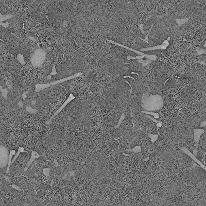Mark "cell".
Masks as SVG:
<instances>
[{
	"label": "cell",
	"mask_w": 206,
	"mask_h": 206,
	"mask_svg": "<svg viewBox=\"0 0 206 206\" xmlns=\"http://www.w3.org/2000/svg\"><path fill=\"white\" fill-rule=\"evenodd\" d=\"M18 59L19 60V62L22 64H25V63H24V59H23V56L21 54H18Z\"/></svg>",
	"instance_id": "cell-19"
},
{
	"label": "cell",
	"mask_w": 206,
	"mask_h": 206,
	"mask_svg": "<svg viewBox=\"0 0 206 206\" xmlns=\"http://www.w3.org/2000/svg\"><path fill=\"white\" fill-rule=\"evenodd\" d=\"M204 132V130L201 128L194 130V139L196 145H198V142L201 134Z\"/></svg>",
	"instance_id": "cell-8"
},
{
	"label": "cell",
	"mask_w": 206,
	"mask_h": 206,
	"mask_svg": "<svg viewBox=\"0 0 206 206\" xmlns=\"http://www.w3.org/2000/svg\"><path fill=\"white\" fill-rule=\"evenodd\" d=\"M146 58L148 59L151 60V61H155L157 59V56L154 55H150V54H144L142 55H140L139 56H134L133 57L132 56H128L127 57V59L129 60L131 59L135 60V59H142L143 58Z\"/></svg>",
	"instance_id": "cell-4"
},
{
	"label": "cell",
	"mask_w": 206,
	"mask_h": 206,
	"mask_svg": "<svg viewBox=\"0 0 206 206\" xmlns=\"http://www.w3.org/2000/svg\"><path fill=\"white\" fill-rule=\"evenodd\" d=\"M0 90L1 91L2 93V95L5 97V98H6V96H7V90L6 89H2V86H0Z\"/></svg>",
	"instance_id": "cell-20"
},
{
	"label": "cell",
	"mask_w": 206,
	"mask_h": 206,
	"mask_svg": "<svg viewBox=\"0 0 206 206\" xmlns=\"http://www.w3.org/2000/svg\"><path fill=\"white\" fill-rule=\"evenodd\" d=\"M149 137L151 138L152 141L154 143L155 142L157 139L158 138V135H153V134H150L149 135Z\"/></svg>",
	"instance_id": "cell-17"
},
{
	"label": "cell",
	"mask_w": 206,
	"mask_h": 206,
	"mask_svg": "<svg viewBox=\"0 0 206 206\" xmlns=\"http://www.w3.org/2000/svg\"><path fill=\"white\" fill-rule=\"evenodd\" d=\"M109 42H110V43H111V44H114V45H118V46H121V47H122L126 48V49L129 50H130V51H132V52H135V53H136V54H138V55H144V53H142L141 52L138 51H137V50H136L132 49V48H130V47H129L125 46H124V45H122V44H119V43H117V42H114V41H112V40H109Z\"/></svg>",
	"instance_id": "cell-9"
},
{
	"label": "cell",
	"mask_w": 206,
	"mask_h": 206,
	"mask_svg": "<svg viewBox=\"0 0 206 206\" xmlns=\"http://www.w3.org/2000/svg\"><path fill=\"white\" fill-rule=\"evenodd\" d=\"M200 127H202H202H203V128L205 127V121H203V122H202V123L200 125Z\"/></svg>",
	"instance_id": "cell-27"
},
{
	"label": "cell",
	"mask_w": 206,
	"mask_h": 206,
	"mask_svg": "<svg viewBox=\"0 0 206 206\" xmlns=\"http://www.w3.org/2000/svg\"><path fill=\"white\" fill-rule=\"evenodd\" d=\"M55 74H56V71L55 70V65H54V67H53V68L52 69V72L51 75H55Z\"/></svg>",
	"instance_id": "cell-25"
},
{
	"label": "cell",
	"mask_w": 206,
	"mask_h": 206,
	"mask_svg": "<svg viewBox=\"0 0 206 206\" xmlns=\"http://www.w3.org/2000/svg\"><path fill=\"white\" fill-rule=\"evenodd\" d=\"M151 62V60H149V59L148 60H143V59L142 63L143 65V66H146L147 65L150 64Z\"/></svg>",
	"instance_id": "cell-22"
},
{
	"label": "cell",
	"mask_w": 206,
	"mask_h": 206,
	"mask_svg": "<svg viewBox=\"0 0 206 206\" xmlns=\"http://www.w3.org/2000/svg\"><path fill=\"white\" fill-rule=\"evenodd\" d=\"M142 112L145 113H146V114H151V115H152L153 116H154V117L155 119H158V118H159V115L158 113H157V112H149V111H142Z\"/></svg>",
	"instance_id": "cell-15"
},
{
	"label": "cell",
	"mask_w": 206,
	"mask_h": 206,
	"mask_svg": "<svg viewBox=\"0 0 206 206\" xmlns=\"http://www.w3.org/2000/svg\"><path fill=\"white\" fill-rule=\"evenodd\" d=\"M169 45V42L168 40H164L161 45H159L155 46H152L150 47H146L143 48L140 50L141 52H144V51H153V50H166L167 46Z\"/></svg>",
	"instance_id": "cell-3"
},
{
	"label": "cell",
	"mask_w": 206,
	"mask_h": 206,
	"mask_svg": "<svg viewBox=\"0 0 206 206\" xmlns=\"http://www.w3.org/2000/svg\"><path fill=\"white\" fill-rule=\"evenodd\" d=\"M189 19L188 18H185V19H175V21L177 23V24L178 25V26H180L182 25V24H184L185 23H186L188 21Z\"/></svg>",
	"instance_id": "cell-13"
},
{
	"label": "cell",
	"mask_w": 206,
	"mask_h": 206,
	"mask_svg": "<svg viewBox=\"0 0 206 206\" xmlns=\"http://www.w3.org/2000/svg\"><path fill=\"white\" fill-rule=\"evenodd\" d=\"M75 99V96L73 95V94H71L70 95V96H69V98H68V99L67 100V101L61 106H60V107L55 112V113L54 114V115L51 117V121L52 120V119H53V117H54V116H55L56 115H57L60 111H61L66 106V105L68 104V103H69L71 101H72L73 100V99Z\"/></svg>",
	"instance_id": "cell-5"
},
{
	"label": "cell",
	"mask_w": 206,
	"mask_h": 206,
	"mask_svg": "<svg viewBox=\"0 0 206 206\" xmlns=\"http://www.w3.org/2000/svg\"><path fill=\"white\" fill-rule=\"evenodd\" d=\"M152 28H153V25H152L151 28L150 29V31H149V33H148V35L146 36V37H145V38H144V39H142V38H140V37H139V39H140L142 40H143V41L144 42H146L147 43H149V41H148V37H149V35H150V33H151V31H152Z\"/></svg>",
	"instance_id": "cell-18"
},
{
	"label": "cell",
	"mask_w": 206,
	"mask_h": 206,
	"mask_svg": "<svg viewBox=\"0 0 206 206\" xmlns=\"http://www.w3.org/2000/svg\"><path fill=\"white\" fill-rule=\"evenodd\" d=\"M21 153H27V152L25 150V149H24L23 147H19V148L18 149V152H17V154H16L14 155V158L13 159V160H11V164L12 163H14V162L15 161V160L17 159V158H18V156H19V155H20Z\"/></svg>",
	"instance_id": "cell-10"
},
{
	"label": "cell",
	"mask_w": 206,
	"mask_h": 206,
	"mask_svg": "<svg viewBox=\"0 0 206 206\" xmlns=\"http://www.w3.org/2000/svg\"><path fill=\"white\" fill-rule=\"evenodd\" d=\"M0 25L2 26L3 27L7 28L9 26V23L8 22H6V23H3L2 22H0Z\"/></svg>",
	"instance_id": "cell-23"
},
{
	"label": "cell",
	"mask_w": 206,
	"mask_h": 206,
	"mask_svg": "<svg viewBox=\"0 0 206 206\" xmlns=\"http://www.w3.org/2000/svg\"><path fill=\"white\" fill-rule=\"evenodd\" d=\"M39 157H40V155H39L37 152L33 151V152H32V156H31L30 160L28 161V163H27V165H26V167L25 168V169H24V172L27 171L28 168V167H29L30 166V165L34 162L35 160L38 159V158H39Z\"/></svg>",
	"instance_id": "cell-7"
},
{
	"label": "cell",
	"mask_w": 206,
	"mask_h": 206,
	"mask_svg": "<svg viewBox=\"0 0 206 206\" xmlns=\"http://www.w3.org/2000/svg\"><path fill=\"white\" fill-rule=\"evenodd\" d=\"M16 154V151L15 150H12L10 152L9 155V160H8V165H7V173H8L9 170V167L11 165V162L12 160V158H13V157Z\"/></svg>",
	"instance_id": "cell-11"
},
{
	"label": "cell",
	"mask_w": 206,
	"mask_h": 206,
	"mask_svg": "<svg viewBox=\"0 0 206 206\" xmlns=\"http://www.w3.org/2000/svg\"><path fill=\"white\" fill-rule=\"evenodd\" d=\"M141 106L144 111L156 112L163 107V100L160 95L145 92L142 96Z\"/></svg>",
	"instance_id": "cell-1"
},
{
	"label": "cell",
	"mask_w": 206,
	"mask_h": 206,
	"mask_svg": "<svg viewBox=\"0 0 206 206\" xmlns=\"http://www.w3.org/2000/svg\"><path fill=\"white\" fill-rule=\"evenodd\" d=\"M9 153L7 148L0 146V168L4 167L8 164Z\"/></svg>",
	"instance_id": "cell-2"
},
{
	"label": "cell",
	"mask_w": 206,
	"mask_h": 206,
	"mask_svg": "<svg viewBox=\"0 0 206 206\" xmlns=\"http://www.w3.org/2000/svg\"><path fill=\"white\" fill-rule=\"evenodd\" d=\"M149 159H150L149 157H148V158H146V159H144L143 160H144V161H147V160H149Z\"/></svg>",
	"instance_id": "cell-30"
},
{
	"label": "cell",
	"mask_w": 206,
	"mask_h": 206,
	"mask_svg": "<svg viewBox=\"0 0 206 206\" xmlns=\"http://www.w3.org/2000/svg\"><path fill=\"white\" fill-rule=\"evenodd\" d=\"M124 117H125V115H124V114H122V115L121 116V119H120V121H119V122L118 124H117V125L116 126H115V128H118V127L120 126V125L121 124V123L122 122L123 120H124Z\"/></svg>",
	"instance_id": "cell-21"
},
{
	"label": "cell",
	"mask_w": 206,
	"mask_h": 206,
	"mask_svg": "<svg viewBox=\"0 0 206 206\" xmlns=\"http://www.w3.org/2000/svg\"><path fill=\"white\" fill-rule=\"evenodd\" d=\"M51 170V169L50 168H49V167L44 168L43 169V170H42L43 173L44 174V175H45V176L46 177H47L49 175Z\"/></svg>",
	"instance_id": "cell-16"
},
{
	"label": "cell",
	"mask_w": 206,
	"mask_h": 206,
	"mask_svg": "<svg viewBox=\"0 0 206 206\" xmlns=\"http://www.w3.org/2000/svg\"><path fill=\"white\" fill-rule=\"evenodd\" d=\"M205 51L204 50H203V49H199L197 52V54L198 55H201V54H203V53L205 54Z\"/></svg>",
	"instance_id": "cell-24"
},
{
	"label": "cell",
	"mask_w": 206,
	"mask_h": 206,
	"mask_svg": "<svg viewBox=\"0 0 206 206\" xmlns=\"http://www.w3.org/2000/svg\"><path fill=\"white\" fill-rule=\"evenodd\" d=\"M157 123V126L158 127H160L162 126V122H160V121H158Z\"/></svg>",
	"instance_id": "cell-28"
},
{
	"label": "cell",
	"mask_w": 206,
	"mask_h": 206,
	"mask_svg": "<svg viewBox=\"0 0 206 206\" xmlns=\"http://www.w3.org/2000/svg\"><path fill=\"white\" fill-rule=\"evenodd\" d=\"M11 187H13V188H14V189H16V190H17L21 191L20 188L19 187H18L17 186H16V185H12V186H11Z\"/></svg>",
	"instance_id": "cell-26"
},
{
	"label": "cell",
	"mask_w": 206,
	"mask_h": 206,
	"mask_svg": "<svg viewBox=\"0 0 206 206\" xmlns=\"http://www.w3.org/2000/svg\"><path fill=\"white\" fill-rule=\"evenodd\" d=\"M36 1V0H32V1H33V2H34L35 1Z\"/></svg>",
	"instance_id": "cell-31"
},
{
	"label": "cell",
	"mask_w": 206,
	"mask_h": 206,
	"mask_svg": "<svg viewBox=\"0 0 206 206\" xmlns=\"http://www.w3.org/2000/svg\"><path fill=\"white\" fill-rule=\"evenodd\" d=\"M181 151L184 152V153H185L186 154H187L189 156H190V157H191V158L194 161H195L196 162H197L199 165H200L201 166H202V167H203L204 169L205 170V165H203L202 163H201L200 162V161H199V160L196 158V157H195L194 155H193L190 152H189L187 149H185V148L181 149Z\"/></svg>",
	"instance_id": "cell-6"
},
{
	"label": "cell",
	"mask_w": 206,
	"mask_h": 206,
	"mask_svg": "<svg viewBox=\"0 0 206 206\" xmlns=\"http://www.w3.org/2000/svg\"><path fill=\"white\" fill-rule=\"evenodd\" d=\"M14 17V15H3L0 13V22H3L7 19H9L11 18Z\"/></svg>",
	"instance_id": "cell-12"
},
{
	"label": "cell",
	"mask_w": 206,
	"mask_h": 206,
	"mask_svg": "<svg viewBox=\"0 0 206 206\" xmlns=\"http://www.w3.org/2000/svg\"><path fill=\"white\" fill-rule=\"evenodd\" d=\"M128 77H129V78H132V79H134V80H135L134 78H133L132 77H131V76H124V78H128Z\"/></svg>",
	"instance_id": "cell-29"
},
{
	"label": "cell",
	"mask_w": 206,
	"mask_h": 206,
	"mask_svg": "<svg viewBox=\"0 0 206 206\" xmlns=\"http://www.w3.org/2000/svg\"><path fill=\"white\" fill-rule=\"evenodd\" d=\"M141 148L140 146H136L134 149L127 151V152H129V153L133 152V153H138L141 152Z\"/></svg>",
	"instance_id": "cell-14"
}]
</instances>
